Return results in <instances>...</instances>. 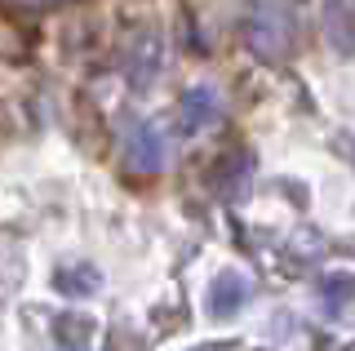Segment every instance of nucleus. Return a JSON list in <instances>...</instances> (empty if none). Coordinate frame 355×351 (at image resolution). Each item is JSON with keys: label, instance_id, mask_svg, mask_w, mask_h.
<instances>
[{"label": "nucleus", "instance_id": "obj_3", "mask_svg": "<svg viewBox=\"0 0 355 351\" xmlns=\"http://www.w3.org/2000/svg\"><path fill=\"white\" fill-rule=\"evenodd\" d=\"M218 116H222V103L209 85H191V89L182 94V103H178V129H182L187 138L205 134L209 125H218Z\"/></svg>", "mask_w": 355, "mask_h": 351}, {"label": "nucleus", "instance_id": "obj_1", "mask_svg": "<svg viewBox=\"0 0 355 351\" xmlns=\"http://www.w3.org/2000/svg\"><path fill=\"white\" fill-rule=\"evenodd\" d=\"M244 49L258 62H288L297 49V14L288 0H244L240 14Z\"/></svg>", "mask_w": 355, "mask_h": 351}, {"label": "nucleus", "instance_id": "obj_9", "mask_svg": "<svg viewBox=\"0 0 355 351\" xmlns=\"http://www.w3.org/2000/svg\"><path fill=\"white\" fill-rule=\"evenodd\" d=\"M320 302H324L333 316H342L347 307H355V276L351 271H329V276L320 280Z\"/></svg>", "mask_w": 355, "mask_h": 351}, {"label": "nucleus", "instance_id": "obj_2", "mask_svg": "<svg viewBox=\"0 0 355 351\" xmlns=\"http://www.w3.org/2000/svg\"><path fill=\"white\" fill-rule=\"evenodd\" d=\"M164 156H169V147H164L160 129L147 125V120H138V125L129 129V138H125V164L133 173H160Z\"/></svg>", "mask_w": 355, "mask_h": 351}, {"label": "nucleus", "instance_id": "obj_8", "mask_svg": "<svg viewBox=\"0 0 355 351\" xmlns=\"http://www.w3.org/2000/svg\"><path fill=\"white\" fill-rule=\"evenodd\" d=\"M324 36L333 40V49L355 53V9L347 0H329L324 9Z\"/></svg>", "mask_w": 355, "mask_h": 351}, {"label": "nucleus", "instance_id": "obj_5", "mask_svg": "<svg viewBox=\"0 0 355 351\" xmlns=\"http://www.w3.org/2000/svg\"><path fill=\"white\" fill-rule=\"evenodd\" d=\"M125 76L138 89H147V85L160 76V36L155 31H138L129 45V58H125Z\"/></svg>", "mask_w": 355, "mask_h": 351}, {"label": "nucleus", "instance_id": "obj_10", "mask_svg": "<svg viewBox=\"0 0 355 351\" xmlns=\"http://www.w3.org/2000/svg\"><path fill=\"white\" fill-rule=\"evenodd\" d=\"M53 329H58V343L62 347L67 343H71V347H85L89 338H94V320H89V316H62Z\"/></svg>", "mask_w": 355, "mask_h": 351}, {"label": "nucleus", "instance_id": "obj_4", "mask_svg": "<svg viewBox=\"0 0 355 351\" xmlns=\"http://www.w3.org/2000/svg\"><path fill=\"white\" fill-rule=\"evenodd\" d=\"M249 293L253 289H249V280H244L240 271H218V276L209 280V289H205V311L218 316V320H231V316L249 302Z\"/></svg>", "mask_w": 355, "mask_h": 351}, {"label": "nucleus", "instance_id": "obj_6", "mask_svg": "<svg viewBox=\"0 0 355 351\" xmlns=\"http://www.w3.org/2000/svg\"><path fill=\"white\" fill-rule=\"evenodd\" d=\"M249 173H253L249 151H231V156L214 169V187L227 196V200H240V196L249 191Z\"/></svg>", "mask_w": 355, "mask_h": 351}, {"label": "nucleus", "instance_id": "obj_7", "mask_svg": "<svg viewBox=\"0 0 355 351\" xmlns=\"http://www.w3.org/2000/svg\"><path fill=\"white\" fill-rule=\"evenodd\" d=\"M98 284H103V271L94 262H71V267H58V276H53V289L67 298H94Z\"/></svg>", "mask_w": 355, "mask_h": 351}]
</instances>
